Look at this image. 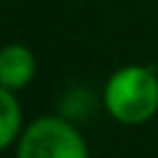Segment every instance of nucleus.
Instances as JSON below:
<instances>
[{"mask_svg": "<svg viewBox=\"0 0 158 158\" xmlns=\"http://www.w3.org/2000/svg\"><path fill=\"white\" fill-rule=\"evenodd\" d=\"M106 114L123 123L138 126L158 114V74L153 67L126 64L118 67L104 84L101 94Z\"/></svg>", "mask_w": 158, "mask_h": 158, "instance_id": "obj_1", "label": "nucleus"}, {"mask_svg": "<svg viewBox=\"0 0 158 158\" xmlns=\"http://www.w3.org/2000/svg\"><path fill=\"white\" fill-rule=\"evenodd\" d=\"M15 158H91L79 128L62 116H40L22 128Z\"/></svg>", "mask_w": 158, "mask_h": 158, "instance_id": "obj_2", "label": "nucleus"}, {"mask_svg": "<svg viewBox=\"0 0 158 158\" xmlns=\"http://www.w3.org/2000/svg\"><path fill=\"white\" fill-rule=\"evenodd\" d=\"M37 74V57L27 44L12 42L0 49V86L22 91Z\"/></svg>", "mask_w": 158, "mask_h": 158, "instance_id": "obj_3", "label": "nucleus"}, {"mask_svg": "<svg viewBox=\"0 0 158 158\" xmlns=\"http://www.w3.org/2000/svg\"><path fill=\"white\" fill-rule=\"evenodd\" d=\"M22 109L17 101V91L0 86V151L17 143L22 133Z\"/></svg>", "mask_w": 158, "mask_h": 158, "instance_id": "obj_4", "label": "nucleus"}]
</instances>
